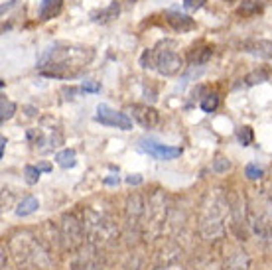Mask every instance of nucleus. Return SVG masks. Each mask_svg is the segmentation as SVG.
I'll list each match as a JSON object with an SVG mask.
<instances>
[{"label": "nucleus", "mask_w": 272, "mask_h": 270, "mask_svg": "<svg viewBox=\"0 0 272 270\" xmlns=\"http://www.w3.org/2000/svg\"><path fill=\"white\" fill-rule=\"evenodd\" d=\"M83 231L91 245L95 247H107L116 237V225L105 211H97L93 207L83 209Z\"/></svg>", "instance_id": "obj_4"}, {"label": "nucleus", "mask_w": 272, "mask_h": 270, "mask_svg": "<svg viewBox=\"0 0 272 270\" xmlns=\"http://www.w3.org/2000/svg\"><path fill=\"white\" fill-rule=\"evenodd\" d=\"M260 8H258V4L254 2V0H245L243 4H241V8H239V14H243V16H247V14H254V12H258Z\"/></svg>", "instance_id": "obj_23"}, {"label": "nucleus", "mask_w": 272, "mask_h": 270, "mask_svg": "<svg viewBox=\"0 0 272 270\" xmlns=\"http://www.w3.org/2000/svg\"><path fill=\"white\" fill-rule=\"evenodd\" d=\"M166 22L170 24L176 32H180V34L195 30V22H193V18H189V16H185V14H180V12H174V10L166 12Z\"/></svg>", "instance_id": "obj_11"}, {"label": "nucleus", "mask_w": 272, "mask_h": 270, "mask_svg": "<svg viewBox=\"0 0 272 270\" xmlns=\"http://www.w3.org/2000/svg\"><path fill=\"white\" fill-rule=\"evenodd\" d=\"M24 176H26V181H28V183H36V181L40 180V170H38V166H26V168H24Z\"/></svg>", "instance_id": "obj_22"}, {"label": "nucleus", "mask_w": 272, "mask_h": 270, "mask_svg": "<svg viewBox=\"0 0 272 270\" xmlns=\"http://www.w3.org/2000/svg\"><path fill=\"white\" fill-rule=\"evenodd\" d=\"M105 183H109V185H114V183H118V178H105Z\"/></svg>", "instance_id": "obj_33"}, {"label": "nucleus", "mask_w": 272, "mask_h": 270, "mask_svg": "<svg viewBox=\"0 0 272 270\" xmlns=\"http://www.w3.org/2000/svg\"><path fill=\"white\" fill-rule=\"evenodd\" d=\"M219 107V95L217 93H209L201 99V111L203 113H213Z\"/></svg>", "instance_id": "obj_20"}, {"label": "nucleus", "mask_w": 272, "mask_h": 270, "mask_svg": "<svg viewBox=\"0 0 272 270\" xmlns=\"http://www.w3.org/2000/svg\"><path fill=\"white\" fill-rule=\"evenodd\" d=\"M229 211H231L229 201L219 189H213L205 195L199 215V229L207 241H215L225 235Z\"/></svg>", "instance_id": "obj_3"}, {"label": "nucleus", "mask_w": 272, "mask_h": 270, "mask_svg": "<svg viewBox=\"0 0 272 270\" xmlns=\"http://www.w3.org/2000/svg\"><path fill=\"white\" fill-rule=\"evenodd\" d=\"M61 239L69 248H77L83 241H85V231H83V223L77 221L75 215H65L61 219V227H59Z\"/></svg>", "instance_id": "obj_8"}, {"label": "nucleus", "mask_w": 272, "mask_h": 270, "mask_svg": "<svg viewBox=\"0 0 272 270\" xmlns=\"http://www.w3.org/2000/svg\"><path fill=\"white\" fill-rule=\"evenodd\" d=\"M142 68H154L160 75H176L183 68V59L180 53L166 47V44H160L154 49H146L142 53Z\"/></svg>", "instance_id": "obj_6"}, {"label": "nucleus", "mask_w": 272, "mask_h": 270, "mask_svg": "<svg viewBox=\"0 0 272 270\" xmlns=\"http://www.w3.org/2000/svg\"><path fill=\"white\" fill-rule=\"evenodd\" d=\"M262 168L260 166H256V164H249L247 168H245V176L249 178V180H258V178H262Z\"/></svg>", "instance_id": "obj_24"}, {"label": "nucleus", "mask_w": 272, "mask_h": 270, "mask_svg": "<svg viewBox=\"0 0 272 270\" xmlns=\"http://www.w3.org/2000/svg\"><path fill=\"white\" fill-rule=\"evenodd\" d=\"M126 181H128V183H130V185H132V183H140V181H142V178H140V176H128V178H126Z\"/></svg>", "instance_id": "obj_30"}, {"label": "nucleus", "mask_w": 272, "mask_h": 270, "mask_svg": "<svg viewBox=\"0 0 272 270\" xmlns=\"http://www.w3.org/2000/svg\"><path fill=\"white\" fill-rule=\"evenodd\" d=\"M75 270H101V266L97 262H93V260L81 258L79 262H75Z\"/></svg>", "instance_id": "obj_26"}, {"label": "nucleus", "mask_w": 272, "mask_h": 270, "mask_svg": "<svg viewBox=\"0 0 272 270\" xmlns=\"http://www.w3.org/2000/svg\"><path fill=\"white\" fill-rule=\"evenodd\" d=\"M118 16V4L113 2L109 8H105V10H101V12H93L91 14V18L95 20V22H111Z\"/></svg>", "instance_id": "obj_16"}, {"label": "nucleus", "mask_w": 272, "mask_h": 270, "mask_svg": "<svg viewBox=\"0 0 272 270\" xmlns=\"http://www.w3.org/2000/svg\"><path fill=\"white\" fill-rule=\"evenodd\" d=\"M211 53H213V47H209V45H205V47L197 49V51H191L189 63L191 65H203V63H207V59L211 57Z\"/></svg>", "instance_id": "obj_17"}, {"label": "nucleus", "mask_w": 272, "mask_h": 270, "mask_svg": "<svg viewBox=\"0 0 272 270\" xmlns=\"http://www.w3.org/2000/svg\"><path fill=\"white\" fill-rule=\"evenodd\" d=\"M93 59V51L89 47H71V45H51L47 47L40 61L38 69L45 77H73Z\"/></svg>", "instance_id": "obj_1"}, {"label": "nucleus", "mask_w": 272, "mask_h": 270, "mask_svg": "<svg viewBox=\"0 0 272 270\" xmlns=\"http://www.w3.org/2000/svg\"><path fill=\"white\" fill-rule=\"evenodd\" d=\"M16 113V105L12 101H8L6 97L0 99V120L6 122L8 118H12V114Z\"/></svg>", "instance_id": "obj_19"}, {"label": "nucleus", "mask_w": 272, "mask_h": 270, "mask_svg": "<svg viewBox=\"0 0 272 270\" xmlns=\"http://www.w3.org/2000/svg\"><path fill=\"white\" fill-rule=\"evenodd\" d=\"M249 266H250L249 256H247V252H241V250L235 252L225 264L227 270H249Z\"/></svg>", "instance_id": "obj_13"}, {"label": "nucleus", "mask_w": 272, "mask_h": 270, "mask_svg": "<svg viewBox=\"0 0 272 270\" xmlns=\"http://www.w3.org/2000/svg\"><path fill=\"white\" fill-rule=\"evenodd\" d=\"M268 195H270V203H272V180L270 183H268Z\"/></svg>", "instance_id": "obj_34"}, {"label": "nucleus", "mask_w": 272, "mask_h": 270, "mask_svg": "<svg viewBox=\"0 0 272 270\" xmlns=\"http://www.w3.org/2000/svg\"><path fill=\"white\" fill-rule=\"evenodd\" d=\"M247 51L250 53H256L260 57H266V59H272V42L268 40H260V42H254V44H247Z\"/></svg>", "instance_id": "obj_14"}, {"label": "nucleus", "mask_w": 272, "mask_h": 270, "mask_svg": "<svg viewBox=\"0 0 272 270\" xmlns=\"http://www.w3.org/2000/svg\"><path fill=\"white\" fill-rule=\"evenodd\" d=\"M168 217V205H166V195L156 189L144 203V213H142V221H140V229L144 233L146 239H156L164 223Z\"/></svg>", "instance_id": "obj_5"}, {"label": "nucleus", "mask_w": 272, "mask_h": 270, "mask_svg": "<svg viewBox=\"0 0 272 270\" xmlns=\"http://www.w3.org/2000/svg\"><path fill=\"white\" fill-rule=\"evenodd\" d=\"M237 138H239V142H241L243 146H250V144H252V138H254L252 128H250V126H241V128L237 130Z\"/></svg>", "instance_id": "obj_21"}, {"label": "nucleus", "mask_w": 272, "mask_h": 270, "mask_svg": "<svg viewBox=\"0 0 272 270\" xmlns=\"http://www.w3.org/2000/svg\"><path fill=\"white\" fill-rule=\"evenodd\" d=\"M138 148L142 152H146L148 156H152L154 160L160 162H168V160H174L181 154V148L178 146H168V144H160L152 138H140L138 140Z\"/></svg>", "instance_id": "obj_7"}, {"label": "nucleus", "mask_w": 272, "mask_h": 270, "mask_svg": "<svg viewBox=\"0 0 272 270\" xmlns=\"http://www.w3.org/2000/svg\"><path fill=\"white\" fill-rule=\"evenodd\" d=\"M38 170H40V172H51V166L42 162V164H38Z\"/></svg>", "instance_id": "obj_31"}, {"label": "nucleus", "mask_w": 272, "mask_h": 270, "mask_svg": "<svg viewBox=\"0 0 272 270\" xmlns=\"http://www.w3.org/2000/svg\"><path fill=\"white\" fill-rule=\"evenodd\" d=\"M229 168H231V164H229L227 160H223V158H217L215 164H213V170H215V172H225Z\"/></svg>", "instance_id": "obj_29"}, {"label": "nucleus", "mask_w": 272, "mask_h": 270, "mask_svg": "<svg viewBox=\"0 0 272 270\" xmlns=\"http://www.w3.org/2000/svg\"><path fill=\"white\" fill-rule=\"evenodd\" d=\"M81 91H85V93H99V91H101V85H99L97 81H85Z\"/></svg>", "instance_id": "obj_28"}, {"label": "nucleus", "mask_w": 272, "mask_h": 270, "mask_svg": "<svg viewBox=\"0 0 272 270\" xmlns=\"http://www.w3.org/2000/svg\"><path fill=\"white\" fill-rule=\"evenodd\" d=\"M97 122H101L105 126L120 128V130H130L132 128L130 116H126L124 113H116L109 105H99L97 107Z\"/></svg>", "instance_id": "obj_9"}, {"label": "nucleus", "mask_w": 272, "mask_h": 270, "mask_svg": "<svg viewBox=\"0 0 272 270\" xmlns=\"http://www.w3.org/2000/svg\"><path fill=\"white\" fill-rule=\"evenodd\" d=\"M268 79H270V75L264 73V71H256V73H252V75L247 77L249 85H252V83H262V81H268Z\"/></svg>", "instance_id": "obj_25"}, {"label": "nucleus", "mask_w": 272, "mask_h": 270, "mask_svg": "<svg viewBox=\"0 0 272 270\" xmlns=\"http://www.w3.org/2000/svg\"><path fill=\"white\" fill-rule=\"evenodd\" d=\"M10 252L20 270H49L51 258L44 245L28 231L14 233L8 241Z\"/></svg>", "instance_id": "obj_2"}, {"label": "nucleus", "mask_w": 272, "mask_h": 270, "mask_svg": "<svg viewBox=\"0 0 272 270\" xmlns=\"http://www.w3.org/2000/svg\"><path fill=\"white\" fill-rule=\"evenodd\" d=\"M63 8V0H42L40 10H38V18L40 20H51L55 16H59Z\"/></svg>", "instance_id": "obj_12"}, {"label": "nucleus", "mask_w": 272, "mask_h": 270, "mask_svg": "<svg viewBox=\"0 0 272 270\" xmlns=\"http://www.w3.org/2000/svg\"><path fill=\"white\" fill-rule=\"evenodd\" d=\"M75 150H71V148H67V150H61V152H57V156H55V162L61 166V168H73L75 166Z\"/></svg>", "instance_id": "obj_18"}, {"label": "nucleus", "mask_w": 272, "mask_h": 270, "mask_svg": "<svg viewBox=\"0 0 272 270\" xmlns=\"http://www.w3.org/2000/svg\"><path fill=\"white\" fill-rule=\"evenodd\" d=\"M38 207H40V201H38L36 197L28 195V197H24L22 201L18 203V207H16V215H18V217H26V215L34 213Z\"/></svg>", "instance_id": "obj_15"}, {"label": "nucleus", "mask_w": 272, "mask_h": 270, "mask_svg": "<svg viewBox=\"0 0 272 270\" xmlns=\"http://www.w3.org/2000/svg\"><path fill=\"white\" fill-rule=\"evenodd\" d=\"M4 146H6V138H0V156H4Z\"/></svg>", "instance_id": "obj_32"}, {"label": "nucleus", "mask_w": 272, "mask_h": 270, "mask_svg": "<svg viewBox=\"0 0 272 270\" xmlns=\"http://www.w3.org/2000/svg\"><path fill=\"white\" fill-rule=\"evenodd\" d=\"M128 111L134 116L136 122H140L144 128H156V126H158L160 113L156 109H152V107H148V105H130Z\"/></svg>", "instance_id": "obj_10"}, {"label": "nucleus", "mask_w": 272, "mask_h": 270, "mask_svg": "<svg viewBox=\"0 0 272 270\" xmlns=\"http://www.w3.org/2000/svg\"><path fill=\"white\" fill-rule=\"evenodd\" d=\"M205 4V0H183V8L193 12V10H199L201 6Z\"/></svg>", "instance_id": "obj_27"}]
</instances>
